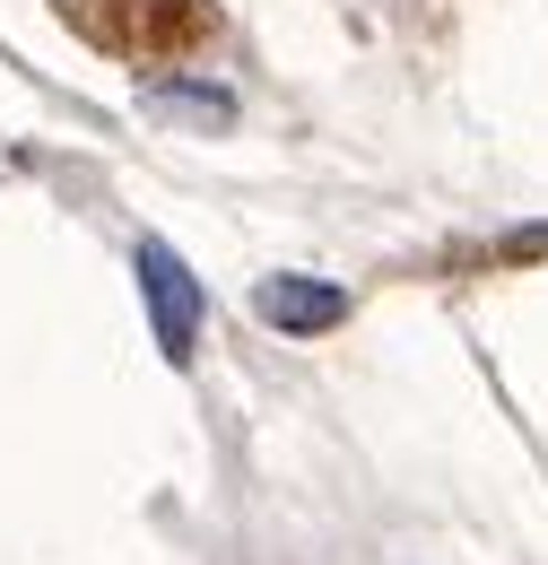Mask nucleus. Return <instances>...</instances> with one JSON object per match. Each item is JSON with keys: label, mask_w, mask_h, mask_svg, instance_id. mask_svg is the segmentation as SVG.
<instances>
[{"label": "nucleus", "mask_w": 548, "mask_h": 565, "mask_svg": "<svg viewBox=\"0 0 548 565\" xmlns=\"http://www.w3.org/2000/svg\"><path fill=\"white\" fill-rule=\"evenodd\" d=\"M131 270H139V296H148V331H157L166 365H192V349H201V279L183 270V253H175L166 235H139Z\"/></svg>", "instance_id": "f257e3e1"}, {"label": "nucleus", "mask_w": 548, "mask_h": 565, "mask_svg": "<svg viewBox=\"0 0 548 565\" xmlns=\"http://www.w3.org/2000/svg\"><path fill=\"white\" fill-rule=\"evenodd\" d=\"M253 313L271 322L278 340H323V331H340V322H348V287L305 279V270H278V279L253 287Z\"/></svg>", "instance_id": "f03ea898"}]
</instances>
